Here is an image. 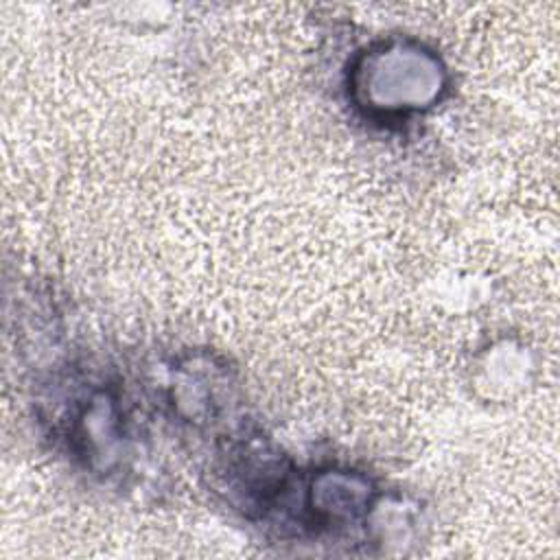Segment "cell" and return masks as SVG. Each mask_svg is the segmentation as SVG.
Returning a JSON list of instances; mask_svg holds the SVG:
<instances>
[{"instance_id":"6da1fadb","label":"cell","mask_w":560,"mask_h":560,"mask_svg":"<svg viewBox=\"0 0 560 560\" xmlns=\"http://www.w3.org/2000/svg\"><path fill=\"white\" fill-rule=\"evenodd\" d=\"M446 88L438 55L411 39L381 42L350 70V96L370 116H407L431 107Z\"/></svg>"},{"instance_id":"7a4b0ae2","label":"cell","mask_w":560,"mask_h":560,"mask_svg":"<svg viewBox=\"0 0 560 560\" xmlns=\"http://www.w3.org/2000/svg\"><path fill=\"white\" fill-rule=\"evenodd\" d=\"M374 486L365 475L330 468L317 472L311 479L304 510L311 523L322 527H337L368 516L374 508Z\"/></svg>"}]
</instances>
